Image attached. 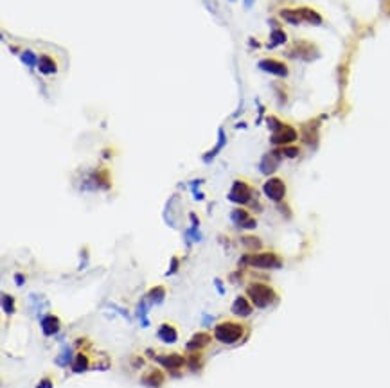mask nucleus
<instances>
[{"instance_id": "nucleus-20", "label": "nucleus", "mask_w": 390, "mask_h": 388, "mask_svg": "<svg viewBox=\"0 0 390 388\" xmlns=\"http://www.w3.org/2000/svg\"><path fill=\"white\" fill-rule=\"evenodd\" d=\"M164 381H166V376H164V374L160 372V370H157V369L149 370V372L142 376V383L146 384V386H151V388H160L164 384Z\"/></svg>"}, {"instance_id": "nucleus-37", "label": "nucleus", "mask_w": 390, "mask_h": 388, "mask_svg": "<svg viewBox=\"0 0 390 388\" xmlns=\"http://www.w3.org/2000/svg\"><path fill=\"white\" fill-rule=\"evenodd\" d=\"M36 388H54V383H52L50 377H43V379L36 384Z\"/></svg>"}, {"instance_id": "nucleus-36", "label": "nucleus", "mask_w": 390, "mask_h": 388, "mask_svg": "<svg viewBox=\"0 0 390 388\" xmlns=\"http://www.w3.org/2000/svg\"><path fill=\"white\" fill-rule=\"evenodd\" d=\"M108 307L110 309H113V311H117L119 314H123L124 318L126 320H132V316H130V313H128L126 309H123V307H119V306H115V304H108Z\"/></svg>"}, {"instance_id": "nucleus-24", "label": "nucleus", "mask_w": 390, "mask_h": 388, "mask_svg": "<svg viewBox=\"0 0 390 388\" xmlns=\"http://www.w3.org/2000/svg\"><path fill=\"white\" fill-rule=\"evenodd\" d=\"M88 365H90V360H88V356H86L85 352H79L77 354L76 358H74V361H72V372H76V374H81V372H85L86 369H88Z\"/></svg>"}, {"instance_id": "nucleus-12", "label": "nucleus", "mask_w": 390, "mask_h": 388, "mask_svg": "<svg viewBox=\"0 0 390 388\" xmlns=\"http://www.w3.org/2000/svg\"><path fill=\"white\" fill-rule=\"evenodd\" d=\"M149 354L155 358V360L159 361L160 365L166 367L167 370H178V369H182V367H184V365H186V363H187L186 358L182 356V354H176V352L167 354V356H155V354L149 350Z\"/></svg>"}, {"instance_id": "nucleus-18", "label": "nucleus", "mask_w": 390, "mask_h": 388, "mask_svg": "<svg viewBox=\"0 0 390 388\" xmlns=\"http://www.w3.org/2000/svg\"><path fill=\"white\" fill-rule=\"evenodd\" d=\"M298 13H301V16H302V22H308V23H311V25H322V22H324L320 13L315 11L313 8H308V6L298 8Z\"/></svg>"}, {"instance_id": "nucleus-11", "label": "nucleus", "mask_w": 390, "mask_h": 388, "mask_svg": "<svg viewBox=\"0 0 390 388\" xmlns=\"http://www.w3.org/2000/svg\"><path fill=\"white\" fill-rule=\"evenodd\" d=\"M230 217H232V223H234L237 229L252 230V229H255V225H257L255 217H252L250 212L245 209H234L230 212Z\"/></svg>"}, {"instance_id": "nucleus-31", "label": "nucleus", "mask_w": 390, "mask_h": 388, "mask_svg": "<svg viewBox=\"0 0 390 388\" xmlns=\"http://www.w3.org/2000/svg\"><path fill=\"white\" fill-rule=\"evenodd\" d=\"M187 365H189V369L193 370V372H196V370H200L201 367H203V358H201L200 352H193L189 356V360H187Z\"/></svg>"}, {"instance_id": "nucleus-42", "label": "nucleus", "mask_w": 390, "mask_h": 388, "mask_svg": "<svg viewBox=\"0 0 390 388\" xmlns=\"http://www.w3.org/2000/svg\"><path fill=\"white\" fill-rule=\"evenodd\" d=\"M252 4H254V0H245V8H247V9H250Z\"/></svg>"}, {"instance_id": "nucleus-21", "label": "nucleus", "mask_w": 390, "mask_h": 388, "mask_svg": "<svg viewBox=\"0 0 390 388\" xmlns=\"http://www.w3.org/2000/svg\"><path fill=\"white\" fill-rule=\"evenodd\" d=\"M146 299H147V302H149L151 306H162L164 299H166V287H164V286L151 287V289L147 291Z\"/></svg>"}, {"instance_id": "nucleus-26", "label": "nucleus", "mask_w": 390, "mask_h": 388, "mask_svg": "<svg viewBox=\"0 0 390 388\" xmlns=\"http://www.w3.org/2000/svg\"><path fill=\"white\" fill-rule=\"evenodd\" d=\"M94 182H96L97 187H103V189H110V185H112V180H110V175H108L106 169L96 171V175H94Z\"/></svg>"}, {"instance_id": "nucleus-5", "label": "nucleus", "mask_w": 390, "mask_h": 388, "mask_svg": "<svg viewBox=\"0 0 390 388\" xmlns=\"http://www.w3.org/2000/svg\"><path fill=\"white\" fill-rule=\"evenodd\" d=\"M252 198H254V189L248 182L245 180H236L232 183V189L228 192V200L237 205H248L252 203Z\"/></svg>"}, {"instance_id": "nucleus-15", "label": "nucleus", "mask_w": 390, "mask_h": 388, "mask_svg": "<svg viewBox=\"0 0 390 388\" xmlns=\"http://www.w3.org/2000/svg\"><path fill=\"white\" fill-rule=\"evenodd\" d=\"M211 342H213V336L209 333H196L189 342H187V350H201L205 347H209Z\"/></svg>"}, {"instance_id": "nucleus-4", "label": "nucleus", "mask_w": 390, "mask_h": 388, "mask_svg": "<svg viewBox=\"0 0 390 388\" xmlns=\"http://www.w3.org/2000/svg\"><path fill=\"white\" fill-rule=\"evenodd\" d=\"M288 56L295 59H302V61H313L320 56L318 47L309 40H297L293 45L288 49Z\"/></svg>"}, {"instance_id": "nucleus-17", "label": "nucleus", "mask_w": 390, "mask_h": 388, "mask_svg": "<svg viewBox=\"0 0 390 388\" xmlns=\"http://www.w3.org/2000/svg\"><path fill=\"white\" fill-rule=\"evenodd\" d=\"M157 336H159L164 343H174L178 340V331H176V327H174L173 324L166 322V324H162V326L159 327Z\"/></svg>"}, {"instance_id": "nucleus-32", "label": "nucleus", "mask_w": 390, "mask_h": 388, "mask_svg": "<svg viewBox=\"0 0 390 388\" xmlns=\"http://www.w3.org/2000/svg\"><path fill=\"white\" fill-rule=\"evenodd\" d=\"M20 59H22V61L25 63L27 67L38 65V58H36V54L35 52H31V51H23L22 54H20Z\"/></svg>"}, {"instance_id": "nucleus-13", "label": "nucleus", "mask_w": 390, "mask_h": 388, "mask_svg": "<svg viewBox=\"0 0 390 388\" xmlns=\"http://www.w3.org/2000/svg\"><path fill=\"white\" fill-rule=\"evenodd\" d=\"M252 309H254V304L247 299V297H236L234 302H232L230 311L239 318H247L252 314Z\"/></svg>"}, {"instance_id": "nucleus-1", "label": "nucleus", "mask_w": 390, "mask_h": 388, "mask_svg": "<svg viewBox=\"0 0 390 388\" xmlns=\"http://www.w3.org/2000/svg\"><path fill=\"white\" fill-rule=\"evenodd\" d=\"M247 297L257 309H264V307L272 306L279 300L277 291L264 282H252L247 287Z\"/></svg>"}, {"instance_id": "nucleus-7", "label": "nucleus", "mask_w": 390, "mask_h": 388, "mask_svg": "<svg viewBox=\"0 0 390 388\" xmlns=\"http://www.w3.org/2000/svg\"><path fill=\"white\" fill-rule=\"evenodd\" d=\"M263 192L264 196H266L268 200H272V202L275 203H281L284 202V196H286V183L284 180L281 178H268L266 182H264L263 185Z\"/></svg>"}, {"instance_id": "nucleus-6", "label": "nucleus", "mask_w": 390, "mask_h": 388, "mask_svg": "<svg viewBox=\"0 0 390 388\" xmlns=\"http://www.w3.org/2000/svg\"><path fill=\"white\" fill-rule=\"evenodd\" d=\"M297 139H298L297 130H295L291 124H286L284 122L277 132L272 133L270 142L274 144V146H279V148H284V146H291Z\"/></svg>"}, {"instance_id": "nucleus-41", "label": "nucleus", "mask_w": 390, "mask_h": 388, "mask_svg": "<svg viewBox=\"0 0 390 388\" xmlns=\"http://www.w3.org/2000/svg\"><path fill=\"white\" fill-rule=\"evenodd\" d=\"M213 318H214V316H209V314H205V320H203V322H205V324H213Z\"/></svg>"}, {"instance_id": "nucleus-28", "label": "nucleus", "mask_w": 390, "mask_h": 388, "mask_svg": "<svg viewBox=\"0 0 390 388\" xmlns=\"http://www.w3.org/2000/svg\"><path fill=\"white\" fill-rule=\"evenodd\" d=\"M241 245L247 246L248 250H261L263 248V241L255 236H243L241 237Z\"/></svg>"}, {"instance_id": "nucleus-25", "label": "nucleus", "mask_w": 390, "mask_h": 388, "mask_svg": "<svg viewBox=\"0 0 390 388\" xmlns=\"http://www.w3.org/2000/svg\"><path fill=\"white\" fill-rule=\"evenodd\" d=\"M149 307H151V304L147 302L146 297H144V299L139 302V306H137V318H139L140 322H142L144 327L149 326V322H147V311H149Z\"/></svg>"}, {"instance_id": "nucleus-16", "label": "nucleus", "mask_w": 390, "mask_h": 388, "mask_svg": "<svg viewBox=\"0 0 390 388\" xmlns=\"http://www.w3.org/2000/svg\"><path fill=\"white\" fill-rule=\"evenodd\" d=\"M225 144H227V135H225V130L220 128V130H218V142H216V146H214V148L211 149V151L205 153V155H203V162H205V164L213 162V160L216 158L218 155H220L221 149L225 148Z\"/></svg>"}, {"instance_id": "nucleus-8", "label": "nucleus", "mask_w": 390, "mask_h": 388, "mask_svg": "<svg viewBox=\"0 0 390 388\" xmlns=\"http://www.w3.org/2000/svg\"><path fill=\"white\" fill-rule=\"evenodd\" d=\"M301 135H302V140L308 144L309 148H317L318 137H320V120L313 119L304 122L301 128Z\"/></svg>"}, {"instance_id": "nucleus-33", "label": "nucleus", "mask_w": 390, "mask_h": 388, "mask_svg": "<svg viewBox=\"0 0 390 388\" xmlns=\"http://www.w3.org/2000/svg\"><path fill=\"white\" fill-rule=\"evenodd\" d=\"M281 153L286 158H297L301 155V149L297 146H284V148H281Z\"/></svg>"}, {"instance_id": "nucleus-2", "label": "nucleus", "mask_w": 390, "mask_h": 388, "mask_svg": "<svg viewBox=\"0 0 390 388\" xmlns=\"http://www.w3.org/2000/svg\"><path fill=\"white\" fill-rule=\"evenodd\" d=\"M214 338L223 345H234L247 334V327L239 322H220L213 331Z\"/></svg>"}, {"instance_id": "nucleus-22", "label": "nucleus", "mask_w": 390, "mask_h": 388, "mask_svg": "<svg viewBox=\"0 0 390 388\" xmlns=\"http://www.w3.org/2000/svg\"><path fill=\"white\" fill-rule=\"evenodd\" d=\"M279 16H281L284 22L290 23V25H298V23H302V16H301V13H298V9L284 8V9H281Z\"/></svg>"}, {"instance_id": "nucleus-30", "label": "nucleus", "mask_w": 390, "mask_h": 388, "mask_svg": "<svg viewBox=\"0 0 390 388\" xmlns=\"http://www.w3.org/2000/svg\"><path fill=\"white\" fill-rule=\"evenodd\" d=\"M184 237H186L187 246H191V243H194V241H201V234L196 225H193L189 230H186V232H184Z\"/></svg>"}, {"instance_id": "nucleus-10", "label": "nucleus", "mask_w": 390, "mask_h": 388, "mask_svg": "<svg viewBox=\"0 0 390 388\" xmlns=\"http://www.w3.org/2000/svg\"><path fill=\"white\" fill-rule=\"evenodd\" d=\"M282 160V153L281 149H274V151L266 153V155L261 158L259 162V171L263 173V175H274L275 171L279 169V164Z\"/></svg>"}, {"instance_id": "nucleus-27", "label": "nucleus", "mask_w": 390, "mask_h": 388, "mask_svg": "<svg viewBox=\"0 0 390 388\" xmlns=\"http://www.w3.org/2000/svg\"><path fill=\"white\" fill-rule=\"evenodd\" d=\"M72 349H70L69 345H65L62 349V352H59V356L56 358V365L58 367H67V365H72Z\"/></svg>"}, {"instance_id": "nucleus-38", "label": "nucleus", "mask_w": 390, "mask_h": 388, "mask_svg": "<svg viewBox=\"0 0 390 388\" xmlns=\"http://www.w3.org/2000/svg\"><path fill=\"white\" fill-rule=\"evenodd\" d=\"M381 9L386 16H390V0H381Z\"/></svg>"}, {"instance_id": "nucleus-39", "label": "nucleus", "mask_w": 390, "mask_h": 388, "mask_svg": "<svg viewBox=\"0 0 390 388\" xmlns=\"http://www.w3.org/2000/svg\"><path fill=\"white\" fill-rule=\"evenodd\" d=\"M214 284H216V287H218V293H220V295H225V287H223V282H221L220 279H214Z\"/></svg>"}, {"instance_id": "nucleus-29", "label": "nucleus", "mask_w": 390, "mask_h": 388, "mask_svg": "<svg viewBox=\"0 0 390 388\" xmlns=\"http://www.w3.org/2000/svg\"><path fill=\"white\" fill-rule=\"evenodd\" d=\"M2 309H4L6 314H13L16 311L15 307V297L9 295V293H4L2 295Z\"/></svg>"}, {"instance_id": "nucleus-9", "label": "nucleus", "mask_w": 390, "mask_h": 388, "mask_svg": "<svg viewBox=\"0 0 390 388\" xmlns=\"http://www.w3.org/2000/svg\"><path fill=\"white\" fill-rule=\"evenodd\" d=\"M259 69L272 76H277V78H286V76L290 74L288 65H286L284 61H281V59H274V58L261 59V61H259Z\"/></svg>"}, {"instance_id": "nucleus-34", "label": "nucleus", "mask_w": 390, "mask_h": 388, "mask_svg": "<svg viewBox=\"0 0 390 388\" xmlns=\"http://www.w3.org/2000/svg\"><path fill=\"white\" fill-rule=\"evenodd\" d=\"M266 124H268V128H270V132L274 133V132H277V130L281 128V126L284 124V122H282V120H279L277 117L270 115V117L266 119Z\"/></svg>"}, {"instance_id": "nucleus-40", "label": "nucleus", "mask_w": 390, "mask_h": 388, "mask_svg": "<svg viewBox=\"0 0 390 388\" xmlns=\"http://www.w3.org/2000/svg\"><path fill=\"white\" fill-rule=\"evenodd\" d=\"M15 282H16V286H23V282H25V277H23L22 273H16V275H15Z\"/></svg>"}, {"instance_id": "nucleus-35", "label": "nucleus", "mask_w": 390, "mask_h": 388, "mask_svg": "<svg viewBox=\"0 0 390 388\" xmlns=\"http://www.w3.org/2000/svg\"><path fill=\"white\" fill-rule=\"evenodd\" d=\"M178 266H180V259H178V257H173V259H171V266L166 272V275H174V273L178 272Z\"/></svg>"}, {"instance_id": "nucleus-14", "label": "nucleus", "mask_w": 390, "mask_h": 388, "mask_svg": "<svg viewBox=\"0 0 390 388\" xmlns=\"http://www.w3.org/2000/svg\"><path fill=\"white\" fill-rule=\"evenodd\" d=\"M40 324H42V331L45 336H54V334H58L59 329H62V320H59V316H56V314H45V316L40 320Z\"/></svg>"}, {"instance_id": "nucleus-19", "label": "nucleus", "mask_w": 390, "mask_h": 388, "mask_svg": "<svg viewBox=\"0 0 390 388\" xmlns=\"http://www.w3.org/2000/svg\"><path fill=\"white\" fill-rule=\"evenodd\" d=\"M38 70L42 72L43 76H50V74H56V70H58V65L56 61L52 59V56L49 54H42L38 58Z\"/></svg>"}, {"instance_id": "nucleus-3", "label": "nucleus", "mask_w": 390, "mask_h": 388, "mask_svg": "<svg viewBox=\"0 0 390 388\" xmlns=\"http://www.w3.org/2000/svg\"><path fill=\"white\" fill-rule=\"evenodd\" d=\"M239 263L248 264V266H254V268H261V270H277L282 266V259L274 252L248 253V255L241 257Z\"/></svg>"}, {"instance_id": "nucleus-23", "label": "nucleus", "mask_w": 390, "mask_h": 388, "mask_svg": "<svg viewBox=\"0 0 390 388\" xmlns=\"http://www.w3.org/2000/svg\"><path fill=\"white\" fill-rule=\"evenodd\" d=\"M288 42V35H286L284 31H282L281 27H274L270 33V43H268V47L270 49H275V47L279 45H284V43Z\"/></svg>"}]
</instances>
